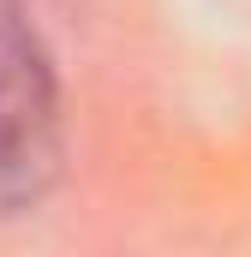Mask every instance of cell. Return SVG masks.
<instances>
[{
	"label": "cell",
	"mask_w": 251,
	"mask_h": 257,
	"mask_svg": "<svg viewBox=\"0 0 251 257\" xmlns=\"http://www.w3.org/2000/svg\"><path fill=\"white\" fill-rule=\"evenodd\" d=\"M66 162L60 72L24 0H0V221L30 215Z\"/></svg>",
	"instance_id": "cell-1"
}]
</instances>
